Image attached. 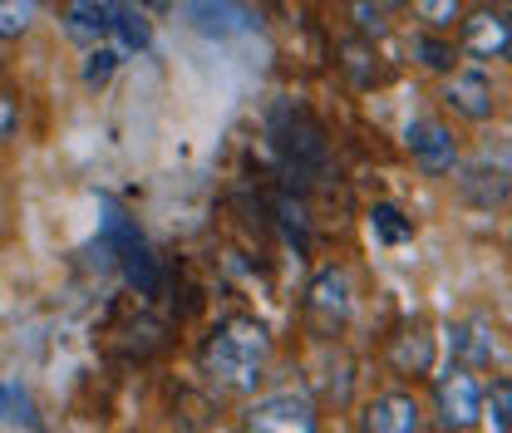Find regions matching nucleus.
<instances>
[{
    "label": "nucleus",
    "mask_w": 512,
    "mask_h": 433,
    "mask_svg": "<svg viewBox=\"0 0 512 433\" xmlns=\"http://www.w3.org/2000/svg\"><path fill=\"white\" fill-rule=\"evenodd\" d=\"M276 148L286 153V163H291V173H316L325 168V138H320V128L311 119H291V114H281L276 119Z\"/></svg>",
    "instance_id": "7"
},
{
    "label": "nucleus",
    "mask_w": 512,
    "mask_h": 433,
    "mask_svg": "<svg viewBox=\"0 0 512 433\" xmlns=\"http://www.w3.org/2000/svg\"><path fill=\"white\" fill-rule=\"evenodd\" d=\"M409 5H414V15H419L424 30H444V35L463 15V0H409Z\"/></svg>",
    "instance_id": "19"
},
{
    "label": "nucleus",
    "mask_w": 512,
    "mask_h": 433,
    "mask_svg": "<svg viewBox=\"0 0 512 433\" xmlns=\"http://www.w3.org/2000/svg\"><path fill=\"white\" fill-rule=\"evenodd\" d=\"M247 429H261V433H311L320 429V414L316 404L296 389H281V394H266L256 399L247 409Z\"/></svg>",
    "instance_id": "4"
},
{
    "label": "nucleus",
    "mask_w": 512,
    "mask_h": 433,
    "mask_svg": "<svg viewBox=\"0 0 512 433\" xmlns=\"http://www.w3.org/2000/svg\"><path fill=\"white\" fill-rule=\"evenodd\" d=\"M453 345L463 350V365H478V360L493 355V340H488L483 325H458V330H453Z\"/></svg>",
    "instance_id": "24"
},
{
    "label": "nucleus",
    "mask_w": 512,
    "mask_h": 433,
    "mask_svg": "<svg viewBox=\"0 0 512 433\" xmlns=\"http://www.w3.org/2000/svg\"><path fill=\"white\" fill-rule=\"evenodd\" d=\"M478 424H488L493 433H508L512 429V384H508V379H498L493 389H483Z\"/></svg>",
    "instance_id": "18"
},
{
    "label": "nucleus",
    "mask_w": 512,
    "mask_h": 433,
    "mask_svg": "<svg viewBox=\"0 0 512 433\" xmlns=\"http://www.w3.org/2000/svg\"><path fill=\"white\" fill-rule=\"evenodd\" d=\"M350 20H355L360 40H384V30H389L380 0H350Z\"/></svg>",
    "instance_id": "23"
},
{
    "label": "nucleus",
    "mask_w": 512,
    "mask_h": 433,
    "mask_svg": "<svg viewBox=\"0 0 512 433\" xmlns=\"http://www.w3.org/2000/svg\"><path fill=\"white\" fill-rule=\"evenodd\" d=\"M365 429L370 433H419L424 429V409L414 394L394 389V394H375L365 409Z\"/></svg>",
    "instance_id": "10"
},
{
    "label": "nucleus",
    "mask_w": 512,
    "mask_h": 433,
    "mask_svg": "<svg viewBox=\"0 0 512 433\" xmlns=\"http://www.w3.org/2000/svg\"><path fill=\"white\" fill-rule=\"evenodd\" d=\"M124 60V50L119 45H89V64H84V84L89 89H99V84H109L114 79V69Z\"/></svg>",
    "instance_id": "20"
},
{
    "label": "nucleus",
    "mask_w": 512,
    "mask_h": 433,
    "mask_svg": "<svg viewBox=\"0 0 512 433\" xmlns=\"http://www.w3.org/2000/svg\"><path fill=\"white\" fill-rule=\"evenodd\" d=\"M434 409H439V429H478V409H483V384L473 365H448L434 384Z\"/></svg>",
    "instance_id": "2"
},
{
    "label": "nucleus",
    "mask_w": 512,
    "mask_h": 433,
    "mask_svg": "<svg viewBox=\"0 0 512 433\" xmlns=\"http://www.w3.org/2000/svg\"><path fill=\"white\" fill-rule=\"evenodd\" d=\"M458 30H463V55L483 64H498L512 55V25H508V5H478V10H463L458 15Z\"/></svg>",
    "instance_id": "3"
},
{
    "label": "nucleus",
    "mask_w": 512,
    "mask_h": 433,
    "mask_svg": "<svg viewBox=\"0 0 512 433\" xmlns=\"http://www.w3.org/2000/svg\"><path fill=\"white\" fill-rule=\"evenodd\" d=\"M188 20L197 35H207V40H232V35H242V30H252V10L247 5H237V0H188Z\"/></svg>",
    "instance_id": "9"
},
{
    "label": "nucleus",
    "mask_w": 512,
    "mask_h": 433,
    "mask_svg": "<svg viewBox=\"0 0 512 433\" xmlns=\"http://www.w3.org/2000/svg\"><path fill=\"white\" fill-rule=\"evenodd\" d=\"M99 10H104V35H114L124 55H133V50H148V45H153L143 10H133L128 0H99Z\"/></svg>",
    "instance_id": "11"
},
{
    "label": "nucleus",
    "mask_w": 512,
    "mask_h": 433,
    "mask_svg": "<svg viewBox=\"0 0 512 433\" xmlns=\"http://www.w3.org/2000/svg\"><path fill=\"white\" fill-rule=\"evenodd\" d=\"M311 320H320L325 330H340L345 320H350V310H355V296H350V276L340 271V266H325L316 276V286H311Z\"/></svg>",
    "instance_id": "8"
},
{
    "label": "nucleus",
    "mask_w": 512,
    "mask_h": 433,
    "mask_svg": "<svg viewBox=\"0 0 512 433\" xmlns=\"http://www.w3.org/2000/svg\"><path fill=\"white\" fill-rule=\"evenodd\" d=\"M498 5H508V0H498Z\"/></svg>",
    "instance_id": "27"
},
{
    "label": "nucleus",
    "mask_w": 512,
    "mask_h": 433,
    "mask_svg": "<svg viewBox=\"0 0 512 433\" xmlns=\"http://www.w3.org/2000/svg\"><path fill=\"white\" fill-rule=\"evenodd\" d=\"M384 10H394V5H409V0H380Z\"/></svg>",
    "instance_id": "26"
},
{
    "label": "nucleus",
    "mask_w": 512,
    "mask_h": 433,
    "mask_svg": "<svg viewBox=\"0 0 512 433\" xmlns=\"http://www.w3.org/2000/svg\"><path fill=\"white\" fill-rule=\"evenodd\" d=\"M35 25V0H0V40H20Z\"/></svg>",
    "instance_id": "22"
},
{
    "label": "nucleus",
    "mask_w": 512,
    "mask_h": 433,
    "mask_svg": "<svg viewBox=\"0 0 512 433\" xmlns=\"http://www.w3.org/2000/svg\"><path fill=\"white\" fill-rule=\"evenodd\" d=\"M0 424H25V429H40V414H35V404H30L20 389L0 384Z\"/></svg>",
    "instance_id": "21"
},
{
    "label": "nucleus",
    "mask_w": 512,
    "mask_h": 433,
    "mask_svg": "<svg viewBox=\"0 0 512 433\" xmlns=\"http://www.w3.org/2000/svg\"><path fill=\"white\" fill-rule=\"evenodd\" d=\"M64 35L74 40V45H99L104 40V10H99V0H64Z\"/></svg>",
    "instance_id": "12"
},
{
    "label": "nucleus",
    "mask_w": 512,
    "mask_h": 433,
    "mask_svg": "<svg viewBox=\"0 0 512 433\" xmlns=\"http://www.w3.org/2000/svg\"><path fill=\"white\" fill-rule=\"evenodd\" d=\"M404 143H409L414 168H419L424 178H448V173H458V138H453L448 124H439V119H414L409 133H404Z\"/></svg>",
    "instance_id": "5"
},
{
    "label": "nucleus",
    "mask_w": 512,
    "mask_h": 433,
    "mask_svg": "<svg viewBox=\"0 0 512 433\" xmlns=\"http://www.w3.org/2000/svg\"><path fill=\"white\" fill-rule=\"evenodd\" d=\"M444 104L468 124H488L498 114V89L483 69H453L444 74Z\"/></svg>",
    "instance_id": "6"
},
{
    "label": "nucleus",
    "mask_w": 512,
    "mask_h": 433,
    "mask_svg": "<svg viewBox=\"0 0 512 433\" xmlns=\"http://www.w3.org/2000/svg\"><path fill=\"white\" fill-rule=\"evenodd\" d=\"M266 360H271V335L252 315L222 320L202 345V374H212L222 389H237V394H252Z\"/></svg>",
    "instance_id": "1"
},
{
    "label": "nucleus",
    "mask_w": 512,
    "mask_h": 433,
    "mask_svg": "<svg viewBox=\"0 0 512 433\" xmlns=\"http://www.w3.org/2000/svg\"><path fill=\"white\" fill-rule=\"evenodd\" d=\"M119 261H124L128 286H138V296L158 291V261H153V251L143 247V237H133L128 247H119Z\"/></svg>",
    "instance_id": "14"
},
{
    "label": "nucleus",
    "mask_w": 512,
    "mask_h": 433,
    "mask_svg": "<svg viewBox=\"0 0 512 433\" xmlns=\"http://www.w3.org/2000/svg\"><path fill=\"white\" fill-rule=\"evenodd\" d=\"M389 360H394V370H399V374H429V360H434V340H429V335H399Z\"/></svg>",
    "instance_id": "16"
},
{
    "label": "nucleus",
    "mask_w": 512,
    "mask_h": 433,
    "mask_svg": "<svg viewBox=\"0 0 512 433\" xmlns=\"http://www.w3.org/2000/svg\"><path fill=\"white\" fill-rule=\"evenodd\" d=\"M15 128H20V104L0 89V143H10V138H15Z\"/></svg>",
    "instance_id": "25"
},
{
    "label": "nucleus",
    "mask_w": 512,
    "mask_h": 433,
    "mask_svg": "<svg viewBox=\"0 0 512 433\" xmlns=\"http://www.w3.org/2000/svg\"><path fill=\"white\" fill-rule=\"evenodd\" d=\"M409 50H414L419 69H429V74H453L458 69V45L448 40L444 30H419L409 40Z\"/></svg>",
    "instance_id": "13"
},
{
    "label": "nucleus",
    "mask_w": 512,
    "mask_h": 433,
    "mask_svg": "<svg viewBox=\"0 0 512 433\" xmlns=\"http://www.w3.org/2000/svg\"><path fill=\"white\" fill-rule=\"evenodd\" d=\"M340 55H345V74L355 79V89H370L375 79H380V69H375V40H345L340 45Z\"/></svg>",
    "instance_id": "17"
},
{
    "label": "nucleus",
    "mask_w": 512,
    "mask_h": 433,
    "mask_svg": "<svg viewBox=\"0 0 512 433\" xmlns=\"http://www.w3.org/2000/svg\"><path fill=\"white\" fill-rule=\"evenodd\" d=\"M370 232L380 237L384 247H404V242L414 237V222H409L394 202H375V207H370Z\"/></svg>",
    "instance_id": "15"
}]
</instances>
